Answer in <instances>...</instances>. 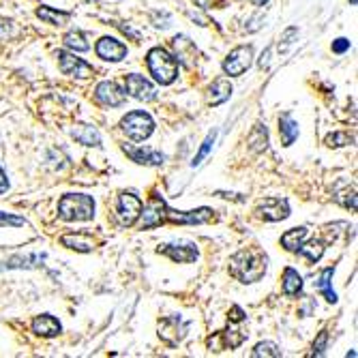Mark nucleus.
<instances>
[{"instance_id":"obj_1","label":"nucleus","mask_w":358,"mask_h":358,"mask_svg":"<svg viewBox=\"0 0 358 358\" xmlns=\"http://www.w3.org/2000/svg\"><path fill=\"white\" fill-rule=\"evenodd\" d=\"M268 258L258 247H247L230 258V275L241 283H255L266 275Z\"/></svg>"},{"instance_id":"obj_2","label":"nucleus","mask_w":358,"mask_h":358,"mask_svg":"<svg viewBox=\"0 0 358 358\" xmlns=\"http://www.w3.org/2000/svg\"><path fill=\"white\" fill-rule=\"evenodd\" d=\"M58 217L63 221H91L95 217V200L86 193H67L58 202Z\"/></svg>"},{"instance_id":"obj_3","label":"nucleus","mask_w":358,"mask_h":358,"mask_svg":"<svg viewBox=\"0 0 358 358\" xmlns=\"http://www.w3.org/2000/svg\"><path fill=\"white\" fill-rule=\"evenodd\" d=\"M146 65L151 75L161 84V86H170L176 77H178V61L176 56H172L167 50L163 47H153L146 54Z\"/></svg>"},{"instance_id":"obj_4","label":"nucleus","mask_w":358,"mask_h":358,"mask_svg":"<svg viewBox=\"0 0 358 358\" xmlns=\"http://www.w3.org/2000/svg\"><path fill=\"white\" fill-rule=\"evenodd\" d=\"M121 129L125 131L127 137H131L133 142H144L146 137H151L153 131H155V121L153 116L148 112H142V110H135V112H129L123 121H121Z\"/></svg>"},{"instance_id":"obj_5","label":"nucleus","mask_w":358,"mask_h":358,"mask_svg":"<svg viewBox=\"0 0 358 358\" xmlns=\"http://www.w3.org/2000/svg\"><path fill=\"white\" fill-rule=\"evenodd\" d=\"M253 65V47L251 45H238L234 47L223 61V73L230 77L243 75Z\"/></svg>"},{"instance_id":"obj_6","label":"nucleus","mask_w":358,"mask_h":358,"mask_svg":"<svg viewBox=\"0 0 358 358\" xmlns=\"http://www.w3.org/2000/svg\"><path fill=\"white\" fill-rule=\"evenodd\" d=\"M215 221L213 208H197V211H174L167 206L165 211V223H178V225H202Z\"/></svg>"},{"instance_id":"obj_7","label":"nucleus","mask_w":358,"mask_h":358,"mask_svg":"<svg viewBox=\"0 0 358 358\" xmlns=\"http://www.w3.org/2000/svg\"><path fill=\"white\" fill-rule=\"evenodd\" d=\"M189 324L181 318V315H167L163 320H159V337L167 343V345H178L185 335H187Z\"/></svg>"},{"instance_id":"obj_8","label":"nucleus","mask_w":358,"mask_h":358,"mask_svg":"<svg viewBox=\"0 0 358 358\" xmlns=\"http://www.w3.org/2000/svg\"><path fill=\"white\" fill-rule=\"evenodd\" d=\"M142 200L133 193H123L118 197V208H116V217H118V223L123 228H131L140 215H142Z\"/></svg>"},{"instance_id":"obj_9","label":"nucleus","mask_w":358,"mask_h":358,"mask_svg":"<svg viewBox=\"0 0 358 358\" xmlns=\"http://www.w3.org/2000/svg\"><path fill=\"white\" fill-rule=\"evenodd\" d=\"M165 211H167V204L161 195H153L148 206H142V230H153L165 223Z\"/></svg>"},{"instance_id":"obj_10","label":"nucleus","mask_w":358,"mask_h":358,"mask_svg":"<svg viewBox=\"0 0 358 358\" xmlns=\"http://www.w3.org/2000/svg\"><path fill=\"white\" fill-rule=\"evenodd\" d=\"M255 213L264 221L277 223V221H283L290 217V204H288V200H281V197H266L258 204Z\"/></svg>"},{"instance_id":"obj_11","label":"nucleus","mask_w":358,"mask_h":358,"mask_svg":"<svg viewBox=\"0 0 358 358\" xmlns=\"http://www.w3.org/2000/svg\"><path fill=\"white\" fill-rule=\"evenodd\" d=\"M56 58H58V65H61V71L65 75H73V77H91L93 75V67L88 63H84L82 58H77L75 54L58 50Z\"/></svg>"},{"instance_id":"obj_12","label":"nucleus","mask_w":358,"mask_h":358,"mask_svg":"<svg viewBox=\"0 0 358 358\" xmlns=\"http://www.w3.org/2000/svg\"><path fill=\"white\" fill-rule=\"evenodd\" d=\"M95 99L107 107H121L127 101V93L116 82H101L95 88Z\"/></svg>"},{"instance_id":"obj_13","label":"nucleus","mask_w":358,"mask_h":358,"mask_svg":"<svg viewBox=\"0 0 358 358\" xmlns=\"http://www.w3.org/2000/svg\"><path fill=\"white\" fill-rule=\"evenodd\" d=\"M125 86H127V93L137 99V101H155L157 99V91L155 86L148 82L144 75H137V73H129L127 80H125Z\"/></svg>"},{"instance_id":"obj_14","label":"nucleus","mask_w":358,"mask_h":358,"mask_svg":"<svg viewBox=\"0 0 358 358\" xmlns=\"http://www.w3.org/2000/svg\"><path fill=\"white\" fill-rule=\"evenodd\" d=\"M245 341V333L243 331H234V328H228V331H219L215 337H211L206 341L208 350L213 352H221V350H236L241 348Z\"/></svg>"},{"instance_id":"obj_15","label":"nucleus","mask_w":358,"mask_h":358,"mask_svg":"<svg viewBox=\"0 0 358 358\" xmlns=\"http://www.w3.org/2000/svg\"><path fill=\"white\" fill-rule=\"evenodd\" d=\"M95 52L99 58H103V61H110V63H121L123 58L127 56V45L121 43L118 39L114 37H103L97 41L95 45Z\"/></svg>"},{"instance_id":"obj_16","label":"nucleus","mask_w":358,"mask_h":358,"mask_svg":"<svg viewBox=\"0 0 358 358\" xmlns=\"http://www.w3.org/2000/svg\"><path fill=\"white\" fill-rule=\"evenodd\" d=\"M123 151L131 157V161L140 163V165H163L165 163V155L159 151H153V148H135L125 144Z\"/></svg>"},{"instance_id":"obj_17","label":"nucleus","mask_w":358,"mask_h":358,"mask_svg":"<svg viewBox=\"0 0 358 358\" xmlns=\"http://www.w3.org/2000/svg\"><path fill=\"white\" fill-rule=\"evenodd\" d=\"M157 251L167 255L172 262H178V264H191L200 255L195 245H159Z\"/></svg>"},{"instance_id":"obj_18","label":"nucleus","mask_w":358,"mask_h":358,"mask_svg":"<svg viewBox=\"0 0 358 358\" xmlns=\"http://www.w3.org/2000/svg\"><path fill=\"white\" fill-rule=\"evenodd\" d=\"M61 243L73 251H80V253H88V251H93L97 247V241L91 236V234H86V232H77V234H65L61 238Z\"/></svg>"},{"instance_id":"obj_19","label":"nucleus","mask_w":358,"mask_h":358,"mask_svg":"<svg viewBox=\"0 0 358 358\" xmlns=\"http://www.w3.org/2000/svg\"><path fill=\"white\" fill-rule=\"evenodd\" d=\"M63 328H61V322H58L54 315H47V313H43V315H37L35 320H33V333L35 335H39V337H56L58 333H61Z\"/></svg>"},{"instance_id":"obj_20","label":"nucleus","mask_w":358,"mask_h":358,"mask_svg":"<svg viewBox=\"0 0 358 358\" xmlns=\"http://www.w3.org/2000/svg\"><path fill=\"white\" fill-rule=\"evenodd\" d=\"M307 234H309V230H307L305 225H298V228L288 230V232L281 236V245H283V249L296 253L298 247H301V245L307 241Z\"/></svg>"},{"instance_id":"obj_21","label":"nucleus","mask_w":358,"mask_h":358,"mask_svg":"<svg viewBox=\"0 0 358 358\" xmlns=\"http://www.w3.org/2000/svg\"><path fill=\"white\" fill-rule=\"evenodd\" d=\"M230 97H232V84H230V80L228 77L215 80L213 86H211V91H208V101H211L213 105H221Z\"/></svg>"},{"instance_id":"obj_22","label":"nucleus","mask_w":358,"mask_h":358,"mask_svg":"<svg viewBox=\"0 0 358 358\" xmlns=\"http://www.w3.org/2000/svg\"><path fill=\"white\" fill-rule=\"evenodd\" d=\"M333 275H335V268H324V271L320 273L318 281H315V288L324 294V298L328 303H337V294L333 290Z\"/></svg>"},{"instance_id":"obj_23","label":"nucleus","mask_w":358,"mask_h":358,"mask_svg":"<svg viewBox=\"0 0 358 358\" xmlns=\"http://www.w3.org/2000/svg\"><path fill=\"white\" fill-rule=\"evenodd\" d=\"M281 285H283V294L285 296H298V294L303 292V277L298 275V271H294L292 266H288L285 271H283Z\"/></svg>"},{"instance_id":"obj_24","label":"nucleus","mask_w":358,"mask_h":358,"mask_svg":"<svg viewBox=\"0 0 358 358\" xmlns=\"http://www.w3.org/2000/svg\"><path fill=\"white\" fill-rule=\"evenodd\" d=\"M279 135H281V144L283 146H292L294 140L298 137V123L290 114H283L279 118Z\"/></svg>"},{"instance_id":"obj_25","label":"nucleus","mask_w":358,"mask_h":358,"mask_svg":"<svg viewBox=\"0 0 358 358\" xmlns=\"http://www.w3.org/2000/svg\"><path fill=\"white\" fill-rule=\"evenodd\" d=\"M247 144H249V148H251L253 153H264L266 148H268V129H266V125L258 123L251 129V133L247 137Z\"/></svg>"},{"instance_id":"obj_26","label":"nucleus","mask_w":358,"mask_h":358,"mask_svg":"<svg viewBox=\"0 0 358 358\" xmlns=\"http://www.w3.org/2000/svg\"><path fill=\"white\" fill-rule=\"evenodd\" d=\"M71 135L84 146H101V137H99L97 129L91 125H77L75 129H71Z\"/></svg>"},{"instance_id":"obj_27","label":"nucleus","mask_w":358,"mask_h":358,"mask_svg":"<svg viewBox=\"0 0 358 358\" xmlns=\"http://www.w3.org/2000/svg\"><path fill=\"white\" fill-rule=\"evenodd\" d=\"M37 17L43 20L45 24H52V26H65L71 20V13H67V11H56L52 7H39L37 9Z\"/></svg>"},{"instance_id":"obj_28","label":"nucleus","mask_w":358,"mask_h":358,"mask_svg":"<svg viewBox=\"0 0 358 358\" xmlns=\"http://www.w3.org/2000/svg\"><path fill=\"white\" fill-rule=\"evenodd\" d=\"M324 249H326V245H324V241H320V238H313V241L303 243L301 247H298V251H301V255H303V258H307L311 264L320 262V258L324 255Z\"/></svg>"},{"instance_id":"obj_29","label":"nucleus","mask_w":358,"mask_h":358,"mask_svg":"<svg viewBox=\"0 0 358 358\" xmlns=\"http://www.w3.org/2000/svg\"><path fill=\"white\" fill-rule=\"evenodd\" d=\"M63 43H65V47L71 50V52H88V50H91V43L86 41L84 33H80V31L67 33L65 39H63Z\"/></svg>"},{"instance_id":"obj_30","label":"nucleus","mask_w":358,"mask_h":358,"mask_svg":"<svg viewBox=\"0 0 358 358\" xmlns=\"http://www.w3.org/2000/svg\"><path fill=\"white\" fill-rule=\"evenodd\" d=\"M45 260V255L41 253H37V255H20V258H11L9 262H5L3 266H0V271L3 268H33V266H37L39 262H43Z\"/></svg>"},{"instance_id":"obj_31","label":"nucleus","mask_w":358,"mask_h":358,"mask_svg":"<svg viewBox=\"0 0 358 358\" xmlns=\"http://www.w3.org/2000/svg\"><path fill=\"white\" fill-rule=\"evenodd\" d=\"M174 50H176V61H181V63H185L187 67H189V61H187V54L189 52H197L195 50V45L185 37V35H178V37H174Z\"/></svg>"},{"instance_id":"obj_32","label":"nucleus","mask_w":358,"mask_h":358,"mask_svg":"<svg viewBox=\"0 0 358 358\" xmlns=\"http://www.w3.org/2000/svg\"><path fill=\"white\" fill-rule=\"evenodd\" d=\"M251 356L253 358H262V356H266V358H279L281 356V350L273 341H262V343H258L253 348Z\"/></svg>"},{"instance_id":"obj_33","label":"nucleus","mask_w":358,"mask_h":358,"mask_svg":"<svg viewBox=\"0 0 358 358\" xmlns=\"http://www.w3.org/2000/svg\"><path fill=\"white\" fill-rule=\"evenodd\" d=\"M215 137H217V131H213V133H208V137L202 142V146H200V151H197V155L193 157V161H191V167H197L206 157H208V153H211V148H213V144H215Z\"/></svg>"},{"instance_id":"obj_34","label":"nucleus","mask_w":358,"mask_h":358,"mask_svg":"<svg viewBox=\"0 0 358 358\" xmlns=\"http://www.w3.org/2000/svg\"><path fill=\"white\" fill-rule=\"evenodd\" d=\"M352 142H354V137L350 133H345V131H335V133H331V135L326 137V146L328 148H341V146H348Z\"/></svg>"},{"instance_id":"obj_35","label":"nucleus","mask_w":358,"mask_h":358,"mask_svg":"<svg viewBox=\"0 0 358 358\" xmlns=\"http://www.w3.org/2000/svg\"><path fill=\"white\" fill-rule=\"evenodd\" d=\"M335 200L339 204H343L345 208H350V211H356V189L354 187L352 189H345L343 193H337Z\"/></svg>"},{"instance_id":"obj_36","label":"nucleus","mask_w":358,"mask_h":358,"mask_svg":"<svg viewBox=\"0 0 358 358\" xmlns=\"http://www.w3.org/2000/svg\"><path fill=\"white\" fill-rule=\"evenodd\" d=\"M326 343H328V331H322V333L318 335V339L313 341V352H311V356H324Z\"/></svg>"},{"instance_id":"obj_37","label":"nucleus","mask_w":358,"mask_h":358,"mask_svg":"<svg viewBox=\"0 0 358 358\" xmlns=\"http://www.w3.org/2000/svg\"><path fill=\"white\" fill-rule=\"evenodd\" d=\"M24 217H17V215H9V213H0V228L5 225H13V228H20L24 225Z\"/></svg>"},{"instance_id":"obj_38","label":"nucleus","mask_w":358,"mask_h":358,"mask_svg":"<svg viewBox=\"0 0 358 358\" xmlns=\"http://www.w3.org/2000/svg\"><path fill=\"white\" fill-rule=\"evenodd\" d=\"M247 315H245V311L241 309V307H238V305H234L232 309H230V313H228V320L230 322H234V324H238V322H243Z\"/></svg>"},{"instance_id":"obj_39","label":"nucleus","mask_w":358,"mask_h":358,"mask_svg":"<svg viewBox=\"0 0 358 358\" xmlns=\"http://www.w3.org/2000/svg\"><path fill=\"white\" fill-rule=\"evenodd\" d=\"M225 0H195V5L200 9H211V7H221Z\"/></svg>"},{"instance_id":"obj_40","label":"nucleus","mask_w":358,"mask_h":358,"mask_svg":"<svg viewBox=\"0 0 358 358\" xmlns=\"http://www.w3.org/2000/svg\"><path fill=\"white\" fill-rule=\"evenodd\" d=\"M350 50V41L348 39H337V41H333V52L335 54H343V52H348Z\"/></svg>"},{"instance_id":"obj_41","label":"nucleus","mask_w":358,"mask_h":358,"mask_svg":"<svg viewBox=\"0 0 358 358\" xmlns=\"http://www.w3.org/2000/svg\"><path fill=\"white\" fill-rule=\"evenodd\" d=\"M296 35H298V28H294V26H292V28H288V31L283 33V37H281V43H279V45H283V47H285V45H290V43H292V39H294Z\"/></svg>"},{"instance_id":"obj_42","label":"nucleus","mask_w":358,"mask_h":358,"mask_svg":"<svg viewBox=\"0 0 358 358\" xmlns=\"http://www.w3.org/2000/svg\"><path fill=\"white\" fill-rule=\"evenodd\" d=\"M9 189V181H7V174H5V170L0 167V193H5Z\"/></svg>"},{"instance_id":"obj_43","label":"nucleus","mask_w":358,"mask_h":358,"mask_svg":"<svg viewBox=\"0 0 358 358\" xmlns=\"http://www.w3.org/2000/svg\"><path fill=\"white\" fill-rule=\"evenodd\" d=\"M260 20H262V13H258V15L251 20V26H247V31H249V33H255V31H258V28H260L258 22H260Z\"/></svg>"},{"instance_id":"obj_44","label":"nucleus","mask_w":358,"mask_h":358,"mask_svg":"<svg viewBox=\"0 0 358 358\" xmlns=\"http://www.w3.org/2000/svg\"><path fill=\"white\" fill-rule=\"evenodd\" d=\"M251 3H253V5H258V7H264V5L268 3V0H251Z\"/></svg>"},{"instance_id":"obj_45","label":"nucleus","mask_w":358,"mask_h":358,"mask_svg":"<svg viewBox=\"0 0 358 358\" xmlns=\"http://www.w3.org/2000/svg\"><path fill=\"white\" fill-rule=\"evenodd\" d=\"M350 3H352V5H356V3H358V0H350Z\"/></svg>"}]
</instances>
